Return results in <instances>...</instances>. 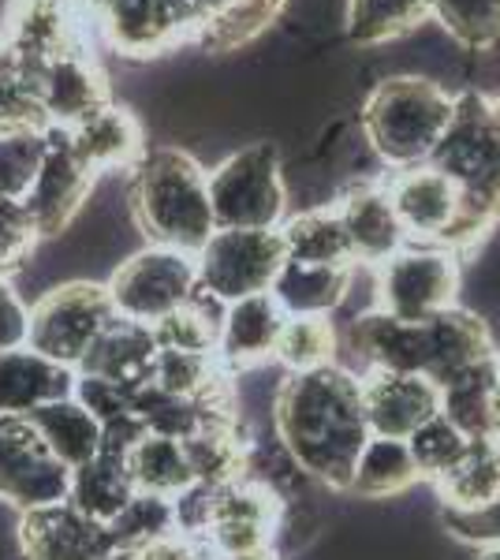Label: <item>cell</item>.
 Returning a JSON list of instances; mask_svg holds the SVG:
<instances>
[{
  "label": "cell",
  "mask_w": 500,
  "mask_h": 560,
  "mask_svg": "<svg viewBox=\"0 0 500 560\" xmlns=\"http://www.w3.org/2000/svg\"><path fill=\"white\" fill-rule=\"evenodd\" d=\"M75 396L83 408L94 415L97 422H116L124 415H135V393L127 385H116L108 377H94V374H75Z\"/></svg>",
  "instance_id": "44"
},
{
  "label": "cell",
  "mask_w": 500,
  "mask_h": 560,
  "mask_svg": "<svg viewBox=\"0 0 500 560\" xmlns=\"http://www.w3.org/2000/svg\"><path fill=\"white\" fill-rule=\"evenodd\" d=\"M444 509H478L500 497V453L493 438H478L467 445L460 464L438 478Z\"/></svg>",
  "instance_id": "33"
},
{
  "label": "cell",
  "mask_w": 500,
  "mask_h": 560,
  "mask_svg": "<svg viewBox=\"0 0 500 560\" xmlns=\"http://www.w3.org/2000/svg\"><path fill=\"white\" fill-rule=\"evenodd\" d=\"M224 311H229V303L209 295L206 288H195V295H190L179 311H172L168 318L150 325L153 340H158V348H168V351H195V355L217 359Z\"/></svg>",
  "instance_id": "30"
},
{
  "label": "cell",
  "mask_w": 500,
  "mask_h": 560,
  "mask_svg": "<svg viewBox=\"0 0 500 560\" xmlns=\"http://www.w3.org/2000/svg\"><path fill=\"white\" fill-rule=\"evenodd\" d=\"M478 560H500V546H486V549H478Z\"/></svg>",
  "instance_id": "52"
},
{
  "label": "cell",
  "mask_w": 500,
  "mask_h": 560,
  "mask_svg": "<svg viewBox=\"0 0 500 560\" xmlns=\"http://www.w3.org/2000/svg\"><path fill=\"white\" fill-rule=\"evenodd\" d=\"M272 422L277 441L306 478L348 493L359 453L370 441L354 370L329 363L306 374H288L272 400Z\"/></svg>",
  "instance_id": "1"
},
{
  "label": "cell",
  "mask_w": 500,
  "mask_h": 560,
  "mask_svg": "<svg viewBox=\"0 0 500 560\" xmlns=\"http://www.w3.org/2000/svg\"><path fill=\"white\" fill-rule=\"evenodd\" d=\"M45 158V131H0V198H23Z\"/></svg>",
  "instance_id": "42"
},
{
  "label": "cell",
  "mask_w": 500,
  "mask_h": 560,
  "mask_svg": "<svg viewBox=\"0 0 500 560\" xmlns=\"http://www.w3.org/2000/svg\"><path fill=\"white\" fill-rule=\"evenodd\" d=\"M433 20L467 49L500 42V0H433Z\"/></svg>",
  "instance_id": "40"
},
{
  "label": "cell",
  "mask_w": 500,
  "mask_h": 560,
  "mask_svg": "<svg viewBox=\"0 0 500 560\" xmlns=\"http://www.w3.org/2000/svg\"><path fill=\"white\" fill-rule=\"evenodd\" d=\"M456 94L422 75H393L370 90L359 120L362 135L388 168H411L430 161L449 131Z\"/></svg>",
  "instance_id": "5"
},
{
  "label": "cell",
  "mask_w": 500,
  "mask_h": 560,
  "mask_svg": "<svg viewBox=\"0 0 500 560\" xmlns=\"http://www.w3.org/2000/svg\"><path fill=\"white\" fill-rule=\"evenodd\" d=\"M284 8H288V0H232L229 8H221L217 15H209L195 42L202 45L206 52L243 49V45L261 38V34L280 20Z\"/></svg>",
  "instance_id": "35"
},
{
  "label": "cell",
  "mask_w": 500,
  "mask_h": 560,
  "mask_svg": "<svg viewBox=\"0 0 500 560\" xmlns=\"http://www.w3.org/2000/svg\"><path fill=\"white\" fill-rule=\"evenodd\" d=\"M348 232V247L354 266H385L388 258H396L407 247V232L399 224L388 198L385 184H359L336 202Z\"/></svg>",
  "instance_id": "20"
},
{
  "label": "cell",
  "mask_w": 500,
  "mask_h": 560,
  "mask_svg": "<svg viewBox=\"0 0 500 560\" xmlns=\"http://www.w3.org/2000/svg\"><path fill=\"white\" fill-rule=\"evenodd\" d=\"M497 366H500V351H497Z\"/></svg>",
  "instance_id": "54"
},
{
  "label": "cell",
  "mask_w": 500,
  "mask_h": 560,
  "mask_svg": "<svg viewBox=\"0 0 500 560\" xmlns=\"http://www.w3.org/2000/svg\"><path fill=\"white\" fill-rule=\"evenodd\" d=\"M470 438L463 430L452 427L444 415H433L426 427H418L411 438H407V448H411V459L418 467V475L422 478H438L444 471H452V467L460 464V456L467 453Z\"/></svg>",
  "instance_id": "41"
},
{
  "label": "cell",
  "mask_w": 500,
  "mask_h": 560,
  "mask_svg": "<svg viewBox=\"0 0 500 560\" xmlns=\"http://www.w3.org/2000/svg\"><path fill=\"white\" fill-rule=\"evenodd\" d=\"M344 340L362 363V374L396 370V374H422L438 385L497 355L486 322L463 306H449L426 322H399L385 311H370L351 322Z\"/></svg>",
  "instance_id": "2"
},
{
  "label": "cell",
  "mask_w": 500,
  "mask_h": 560,
  "mask_svg": "<svg viewBox=\"0 0 500 560\" xmlns=\"http://www.w3.org/2000/svg\"><path fill=\"white\" fill-rule=\"evenodd\" d=\"M0 42H4L23 65L42 68L45 60L83 45L86 34H83V20H79L75 0H8Z\"/></svg>",
  "instance_id": "18"
},
{
  "label": "cell",
  "mask_w": 500,
  "mask_h": 560,
  "mask_svg": "<svg viewBox=\"0 0 500 560\" xmlns=\"http://www.w3.org/2000/svg\"><path fill=\"white\" fill-rule=\"evenodd\" d=\"M127 467H131V478H135V486H139V493L176 497L195 482L187 453H184V441L161 438V433H147V438L127 453Z\"/></svg>",
  "instance_id": "34"
},
{
  "label": "cell",
  "mask_w": 500,
  "mask_h": 560,
  "mask_svg": "<svg viewBox=\"0 0 500 560\" xmlns=\"http://www.w3.org/2000/svg\"><path fill=\"white\" fill-rule=\"evenodd\" d=\"M139 560H213V549H209L202 538L168 535V538H158L147 549H139Z\"/></svg>",
  "instance_id": "48"
},
{
  "label": "cell",
  "mask_w": 500,
  "mask_h": 560,
  "mask_svg": "<svg viewBox=\"0 0 500 560\" xmlns=\"http://www.w3.org/2000/svg\"><path fill=\"white\" fill-rule=\"evenodd\" d=\"M284 261L288 250L280 229H217L195 255L198 288L221 303L247 300L269 292Z\"/></svg>",
  "instance_id": "8"
},
{
  "label": "cell",
  "mask_w": 500,
  "mask_h": 560,
  "mask_svg": "<svg viewBox=\"0 0 500 560\" xmlns=\"http://www.w3.org/2000/svg\"><path fill=\"white\" fill-rule=\"evenodd\" d=\"M26 329H31V311L12 288V280L0 277V351L26 348Z\"/></svg>",
  "instance_id": "47"
},
{
  "label": "cell",
  "mask_w": 500,
  "mask_h": 560,
  "mask_svg": "<svg viewBox=\"0 0 500 560\" xmlns=\"http://www.w3.org/2000/svg\"><path fill=\"white\" fill-rule=\"evenodd\" d=\"M176 535V516H172V497L135 493L127 509L108 523V538L120 549H147L158 538Z\"/></svg>",
  "instance_id": "39"
},
{
  "label": "cell",
  "mask_w": 500,
  "mask_h": 560,
  "mask_svg": "<svg viewBox=\"0 0 500 560\" xmlns=\"http://www.w3.org/2000/svg\"><path fill=\"white\" fill-rule=\"evenodd\" d=\"M430 165L441 168L460 191V221L441 243V250L460 255L500 221V131L493 124V97L470 90L456 94V113L433 147Z\"/></svg>",
  "instance_id": "3"
},
{
  "label": "cell",
  "mask_w": 500,
  "mask_h": 560,
  "mask_svg": "<svg viewBox=\"0 0 500 560\" xmlns=\"http://www.w3.org/2000/svg\"><path fill=\"white\" fill-rule=\"evenodd\" d=\"M38 240L23 198H0V277H12L34 255Z\"/></svg>",
  "instance_id": "43"
},
{
  "label": "cell",
  "mask_w": 500,
  "mask_h": 560,
  "mask_svg": "<svg viewBox=\"0 0 500 560\" xmlns=\"http://www.w3.org/2000/svg\"><path fill=\"white\" fill-rule=\"evenodd\" d=\"M284 206L280 150L272 142H254L209 173V210L217 229H280Z\"/></svg>",
  "instance_id": "6"
},
{
  "label": "cell",
  "mask_w": 500,
  "mask_h": 560,
  "mask_svg": "<svg viewBox=\"0 0 500 560\" xmlns=\"http://www.w3.org/2000/svg\"><path fill=\"white\" fill-rule=\"evenodd\" d=\"M217 509V486L190 482L184 493L172 497V516H176V535L206 538L209 523H213Z\"/></svg>",
  "instance_id": "46"
},
{
  "label": "cell",
  "mask_w": 500,
  "mask_h": 560,
  "mask_svg": "<svg viewBox=\"0 0 500 560\" xmlns=\"http://www.w3.org/2000/svg\"><path fill=\"white\" fill-rule=\"evenodd\" d=\"M153 359H158V340H153L150 325L127 322L116 314L105 325L102 337L94 340V348L83 355V363L75 366V374L108 377V382L127 385L131 393H139L142 385H150Z\"/></svg>",
  "instance_id": "23"
},
{
  "label": "cell",
  "mask_w": 500,
  "mask_h": 560,
  "mask_svg": "<svg viewBox=\"0 0 500 560\" xmlns=\"http://www.w3.org/2000/svg\"><path fill=\"white\" fill-rule=\"evenodd\" d=\"M441 520L449 535H456L460 541H470L478 549L500 546V497L478 504V509H444Z\"/></svg>",
  "instance_id": "45"
},
{
  "label": "cell",
  "mask_w": 500,
  "mask_h": 560,
  "mask_svg": "<svg viewBox=\"0 0 500 560\" xmlns=\"http://www.w3.org/2000/svg\"><path fill=\"white\" fill-rule=\"evenodd\" d=\"M288 501L269 486L240 478L232 486L217 490L213 523L206 530V546L213 557H240L258 553V549H277L280 527H284Z\"/></svg>",
  "instance_id": "13"
},
{
  "label": "cell",
  "mask_w": 500,
  "mask_h": 560,
  "mask_svg": "<svg viewBox=\"0 0 500 560\" xmlns=\"http://www.w3.org/2000/svg\"><path fill=\"white\" fill-rule=\"evenodd\" d=\"M75 393V370L53 363L31 348L0 351V419L31 415L42 404L63 400Z\"/></svg>",
  "instance_id": "24"
},
{
  "label": "cell",
  "mask_w": 500,
  "mask_h": 560,
  "mask_svg": "<svg viewBox=\"0 0 500 560\" xmlns=\"http://www.w3.org/2000/svg\"><path fill=\"white\" fill-rule=\"evenodd\" d=\"M20 541L26 560H105L113 553L105 523L83 516L68 501L23 512Z\"/></svg>",
  "instance_id": "19"
},
{
  "label": "cell",
  "mask_w": 500,
  "mask_h": 560,
  "mask_svg": "<svg viewBox=\"0 0 500 560\" xmlns=\"http://www.w3.org/2000/svg\"><path fill=\"white\" fill-rule=\"evenodd\" d=\"M385 191L393 198V210L407 232V243L418 247H441L452 224L460 221V191L441 168L430 161L411 168H396L385 179Z\"/></svg>",
  "instance_id": "16"
},
{
  "label": "cell",
  "mask_w": 500,
  "mask_h": 560,
  "mask_svg": "<svg viewBox=\"0 0 500 560\" xmlns=\"http://www.w3.org/2000/svg\"><path fill=\"white\" fill-rule=\"evenodd\" d=\"M418 478L422 475H418L407 441L370 438L367 448L359 453V464H354L348 493H359V497H367V501H377V497H396V493L411 490Z\"/></svg>",
  "instance_id": "32"
},
{
  "label": "cell",
  "mask_w": 500,
  "mask_h": 560,
  "mask_svg": "<svg viewBox=\"0 0 500 560\" xmlns=\"http://www.w3.org/2000/svg\"><path fill=\"white\" fill-rule=\"evenodd\" d=\"M351 277L354 266H311V261L288 258L272 280L269 295L288 318H329L348 295Z\"/></svg>",
  "instance_id": "25"
},
{
  "label": "cell",
  "mask_w": 500,
  "mask_h": 560,
  "mask_svg": "<svg viewBox=\"0 0 500 560\" xmlns=\"http://www.w3.org/2000/svg\"><path fill=\"white\" fill-rule=\"evenodd\" d=\"M493 441H497V453H500V433H497V438H493Z\"/></svg>",
  "instance_id": "53"
},
{
  "label": "cell",
  "mask_w": 500,
  "mask_h": 560,
  "mask_svg": "<svg viewBox=\"0 0 500 560\" xmlns=\"http://www.w3.org/2000/svg\"><path fill=\"white\" fill-rule=\"evenodd\" d=\"M105 560H139V549H120V546H113V553H108Z\"/></svg>",
  "instance_id": "51"
},
{
  "label": "cell",
  "mask_w": 500,
  "mask_h": 560,
  "mask_svg": "<svg viewBox=\"0 0 500 560\" xmlns=\"http://www.w3.org/2000/svg\"><path fill=\"white\" fill-rule=\"evenodd\" d=\"M500 388V366L497 355L486 363L463 370L452 382L441 385V415L456 430L467 433L470 441L493 438V400Z\"/></svg>",
  "instance_id": "28"
},
{
  "label": "cell",
  "mask_w": 500,
  "mask_h": 560,
  "mask_svg": "<svg viewBox=\"0 0 500 560\" xmlns=\"http://www.w3.org/2000/svg\"><path fill=\"white\" fill-rule=\"evenodd\" d=\"M280 240L292 261H311V266H354L348 232H344L340 210L336 206H317V210L295 213L280 224Z\"/></svg>",
  "instance_id": "29"
},
{
  "label": "cell",
  "mask_w": 500,
  "mask_h": 560,
  "mask_svg": "<svg viewBox=\"0 0 500 560\" xmlns=\"http://www.w3.org/2000/svg\"><path fill=\"white\" fill-rule=\"evenodd\" d=\"M71 490V467L53 456L26 415L0 419V501L20 512L63 504Z\"/></svg>",
  "instance_id": "11"
},
{
  "label": "cell",
  "mask_w": 500,
  "mask_h": 560,
  "mask_svg": "<svg viewBox=\"0 0 500 560\" xmlns=\"http://www.w3.org/2000/svg\"><path fill=\"white\" fill-rule=\"evenodd\" d=\"M284 322L288 314L280 311V303L269 292L229 303L221 322V340H217V363H221V370L240 374V370H251L277 355V340L284 332Z\"/></svg>",
  "instance_id": "21"
},
{
  "label": "cell",
  "mask_w": 500,
  "mask_h": 560,
  "mask_svg": "<svg viewBox=\"0 0 500 560\" xmlns=\"http://www.w3.org/2000/svg\"><path fill=\"white\" fill-rule=\"evenodd\" d=\"M108 4H113V0H75V8H79V12H86V15H102Z\"/></svg>",
  "instance_id": "49"
},
{
  "label": "cell",
  "mask_w": 500,
  "mask_h": 560,
  "mask_svg": "<svg viewBox=\"0 0 500 560\" xmlns=\"http://www.w3.org/2000/svg\"><path fill=\"white\" fill-rule=\"evenodd\" d=\"M277 359L288 374L336 363V329L329 318H288L277 340Z\"/></svg>",
  "instance_id": "38"
},
{
  "label": "cell",
  "mask_w": 500,
  "mask_h": 560,
  "mask_svg": "<svg viewBox=\"0 0 500 560\" xmlns=\"http://www.w3.org/2000/svg\"><path fill=\"white\" fill-rule=\"evenodd\" d=\"M460 292V261L441 247H404L388 258L377 273V300L388 318L426 322L433 314L456 306Z\"/></svg>",
  "instance_id": "10"
},
{
  "label": "cell",
  "mask_w": 500,
  "mask_h": 560,
  "mask_svg": "<svg viewBox=\"0 0 500 560\" xmlns=\"http://www.w3.org/2000/svg\"><path fill=\"white\" fill-rule=\"evenodd\" d=\"M221 382H229V370H221L213 355H195V351H168L158 348L153 359L150 385L168 396H184V400H198V396L213 393Z\"/></svg>",
  "instance_id": "37"
},
{
  "label": "cell",
  "mask_w": 500,
  "mask_h": 560,
  "mask_svg": "<svg viewBox=\"0 0 500 560\" xmlns=\"http://www.w3.org/2000/svg\"><path fill=\"white\" fill-rule=\"evenodd\" d=\"M34 83H38V102L49 128H71L83 116L113 102L105 71L94 60L86 42L45 60L42 68H34Z\"/></svg>",
  "instance_id": "17"
},
{
  "label": "cell",
  "mask_w": 500,
  "mask_h": 560,
  "mask_svg": "<svg viewBox=\"0 0 500 560\" xmlns=\"http://www.w3.org/2000/svg\"><path fill=\"white\" fill-rule=\"evenodd\" d=\"M116 318L108 288L94 280H63V284L42 292L31 306V329L26 348L53 363L75 370L105 325Z\"/></svg>",
  "instance_id": "7"
},
{
  "label": "cell",
  "mask_w": 500,
  "mask_h": 560,
  "mask_svg": "<svg viewBox=\"0 0 500 560\" xmlns=\"http://www.w3.org/2000/svg\"><path fill=\"white\" fill-rule=\"evenodd\" d=\"M75 147L79 158L94 168L97 176L102 173H113V168H127L131 173L139 165V158L147 153V135H142V124L135 120L131 108L108 102L102 105L97 113L83 116L79 124L63 128Z\"/></svg>",
  "instance_id": "22"
},
{
  "label": "cell",
  "mask_w": 500,
  "mask_h": 560,
  "mask_svg": "<svg viewBox=\"0 0 500 560\" xmlns=\"http://www.w3.org/2000/svg\"><path fill=\"white\" fill-rule=\"evenodd\" d=\"M433 15V0H348V34L359 45H381L411 34Z\"/></svg>",
  "instance_id": "36"
},
{
  "label": "cell",
  "mask_w": 500,
  "mask_h": 560,
  "mask_svg": "<svg viewBox=\"0 0 500 560\" xmlns=\"http://www.w3.org/2000/svg\"><path fill=\"white\" fill-rule=\"evenodd\" d=\"M97 23L124 57H161L198 38L206 4L202 0H113L97 15Z\"/></svg>",
  "instance_id": "12"
},
{
  "label": "cell",
  "mask_w": 500,
  "mask_h": 560,
  "mask_svg": "<svg viewBox=\"0 0 500 560\" xmlns=\"http://www.w3.org/2000/svg\"><path fill=\"white\" fill-rule=\"evenodd\" d=\"M135 493H139V486H135V478H131L127 456L102 448L90 464L71 471L68 504H75L83 516L108 527V523L127 509V501H131Z\"/></svg>",
  "instance_id": "26"
},
{
  "label": "cell",
  "mask_w": 500,
  "mask_h": 560,
  "mask_svg": "<svg viewBox=\"0 0 500 560\" xmlns=\"http://www.w3.org/2000/svg\"><path fill=\"white\" fill-rule=\"evenodd\" d=\"M97 173L86 165L83 158L71 147L68 131L49 128L45 131V158L42 168L34 176L31 191L23 195V206L31 213L38 236H60L71 224V217L83 210V202L94 191Z\"/></svg>",
  "instance_id": "14"
},
{
  "label": "cell",
  "mask_w": 500,
  "mask_h": 560,
  "mask_svg": "<svg viewBox=\"0 0 500 560\" xmlns=\"http://www.w3.org/2000/svg\"><path fill=\"white\" fill-rule=\"evenodd\" d=\"M108 300L113 311L127 322L139 325H158L168 318L172 311H179L198 288V269L195 255L172 247H150L139 250L108 277Z\"/></svg>",
  "instance_id": "9"
},
{
  "label": "cell",
  "mask_w": 500,
  "mask_h": 560,
  "mask_svg": "<svg viewBox=\"0 0 500 560\" xmlns=\"http://www.w3.org/2000/svg\"><path fill=\"white\" fill-rule=\"evenodd\" d=\"M184 453L190 464V475L202 486H232L247 478V456L251 441L243 438L240 422L235 427H206L195 438L184 441Z\"/></svg>",
  "instance_id": "31"
},
{
  "label": "cell",
  "mask_w": 500,
  "mask_h": 560,
  "mask_svg": "<svg viewBox=\"0 0 500 560\" xmlns=\"http://www.w3.org/2000/svg\"><path fill=\"white\" fill-rule=\"evenodd\" d=\"M213 560H280L277 549H258V553H240V557H213Z\"/></svg>",
  "instance_id": "50"
},
{
  "label": "cell",
  "mask_w": 500,
  "mask_h": 560,
  "mask_svg": "<svg viewBox=\"0 0 500 560\" xmlns=\"http://www.w3.org/2000/svg\"><path fill=\"white\" fill-rule=\"evenodd\" d=\"M26 419L34 422L42 441L53 448V456H57L60 464H68L71 471L90 464V459L102 453V422H97L75 396L42 404V408L31 411Z\"/></svg>",
  "instance_id": "27"
},
{
  "label": "cell",
  "mask_w": 500,
  "mask_h": 560,
  "mask_svg": "<svg viewBox=\"0 0 500 560\" xmlns=\"http://www.w3.org/2000/svg\"><path fill=\"white\" fill-rule=\"evenodd\" d=\"M131 217L153 247L198 255L217 232L209 173L179 147H153L131 168Z\"/></svg>",
  "instance_id": "4"
},
{
  "label": "cell",
  "mask_w": 500,
  "mask_h": 560,
  "mask_svg": "<svg viewBox=\"0 0 500 560\" xmlns=\"http://www.w3.org/2000/svg\"><path fill=\"white\" fill-rule=\"evenodd\" d=\"M359 385L370 438L407 441L433 415H441V385L422 374L367 370V374H359Z\"/></svg>",
  "instance_id": "15"
}]
</instances>
